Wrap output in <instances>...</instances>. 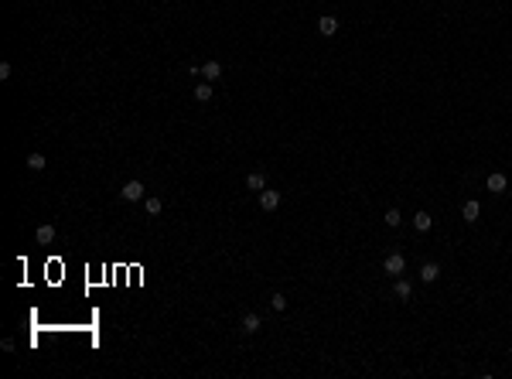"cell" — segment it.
<instances>
[{
    "label": "cell",
    "mask_w": 512,
    "mask_h": 379,
    "mask_svg": "<svg viewBox=\"0 0 512 379\" xmlns=\"http://www.w3.org/2000/svg\"><path fill=\"white\" fill-rule=\"evenodd\" d=\"M120 198H123V202H140V198H144V181H126L123 188H120Z\"/></svg>",
    "instance_id": "cell-1"
},
{
    "label": "cell",
    "mask_w": 512,
    "mask_h": 379,
    "mask_svg": "<svg viewBox=\"0 0 512 379\" xmlns=\"http://www.w3.org/2000/svg\"><path fill=\"white\" fill-rule=\"evenodd\" d=\"M485 188H489L492 195H502V192L509 188V178H505L502 171H495V174H489V181H485Z\"/></svg>",
    "instance_id": "cell-2"
},
{
    "label": "cell",
    "mask_w": 512,
    "mask_h": 379,
    "mask_svg": "<svg viewBox=\"0 0 512 379\" xmlns=\"http://www.w3.org/2000/svg\"><path fill=\"white\" fill-rule=\"evenodd\" d=\"M383 266H386V274L399 277L403 270H407V260H403V253H389V256H386V263H383Z\"/></svg>",
    "instance_id": "cell-3"
},
{
    "label": "cell",
    "mask_w": 512,
    "mask_h": 379,
    "mask_svg": "<svg viewBox=\"0 0 512 379\" xmlns=\"http://www.w3.org/2000/svg\"><path fill=\"white\" fill-rule=\"evenodd\" d=\"M277 205H280V192H270V188H263V192H260V208H263V212H273Z\"/></svg>",
    "instance_id": "cell-4"
},
{
    "label": "cell",
    "mask_w": 512,
    "mask_h": 379,
    "mask_svg": "<svg viewBox=\"0 0 512 379\" xmlns=\"http://www.w3.org/2000/svg\"><path fill=\"white\" fill-rule=\"evenodd\" d=\"M260 314H256V311H250V314H246V318H242V321H239V332H246V335H256V332H260Z\"/></svg>",
    "instance_id": "cell-5"
},
{
    "label": "cell",
    "mask_w": 512,
    "mask_h": 379,
    "mask_svg": "<svg viewBox=\"0 0 512 379\" xmlns=\"http://www.w3.org/2000/svg\"><path fill=\"white\" fill-rule=\"evenodd\" d=\"M318 31H321V35H325V38H331V35H335V31H338V21H335L331 14H325V17H321V21H318Z\"/></svg>",
    "instance_id": "cell-6"
},
{
    "label": "cell",
    "mask_w": 512,
    "mask_h": 379,
    "mask_svg": "<svg viewBox=\"0 0 512 379\" xmlns=\"http://www.w3.org/2000/svg\"><path fill=\"white\" fill-rule=\"evenodd\" d=\"M437 277H441V266H437V263H423L420 266V280H423V284H434Z\"/></svg>",
    "instance_id": "cell-7"
},
{
    "label": "cell",
    "mask_w": 512,
    "mask_h": 379,
    "mask_svg": "<svg viewBox=\"0 0 512 379\" xmlns=\"http://www.w3.org/2000/svg\"><path fill=\"white\" fill-rule=\"evenodd\" d=\"M393 290H396V297H399V301H410V294H413V284H410V280H403V277H396Z\"/></svg>",
    "instance_id": "cell-8"
},
{
    "label": "cell",
    "mask_w": 512,
    "mask_h": 379,
    "mask_svg": "<svg viewBox=\"0 0 512 379\" xmlns=\"http://www.w3.org/2000/svg\"><path fill=\"white\" fill-rule=\"evenodd\" d=\"M430 226H434L430 212H417V215H413V229H417V232H427Z\"/></svg>",
    "instance_id": "cell-9"
},
{
    "label": "cell",
    "mask_w": 512,
    "mask_h": 379,
    "mask_svg": "<svg viewBox=\"0 0 512 379\" xmlns=\"http://www.w3.org/2000/svg\"><path fill=\"white\" fill-rule=\"evenodd\" d=\"M34 239L41 242V246H48V242L55 239V226H38V229H34Z\"/></svg>",
    "instance_id": "cell-10"
},
{
    "label": "cell",
    "mask_w": 512,
    "mask_h": 379,
    "mask_svg": "<svg viewBox=\"0 0 512 379\" xmlns=\"http://www.w3.org/2000/svg\"><path fill=\"white\" fill-rule=\"evenodd\" d=\"M246 188H253V192H263V188H266V178H263L260 171H250V174H246Z\"/></svg>",
    "instance_id": "cell-11"
},
{
    "label": "cell",
    "mask_w": 512,
    "mask_h": 379,
    "mask_svg": "<svg viewBox=\"0 0 512 379\" xmlns=\"http://www.w3.org/2000/svg\"><path fill=\"white\" fill-rule=\"evenodd\" d=\"M461 215H465V222H475V219L481 215V205H478L475 198H471V202H465V208H461Z\"/></svg>",
    "instance_id": "cell-12"
},
{
    "label": "cell",
    "mask_w": 512,
    "mask_h": 379,
    "mask_svg": "<svg viewBox=\"0 0 512 379\" xmlns=\"http://www.w3.org/2000/svg\"><path fill=\"white\" fill-rule=\"evenodd\" d=\"M202 75H205L208 82H215L219 75H222V65H219V62H205V65H202Z\"/></svg>",
    "instance_id": "cell-13"
},
{
    "label": "cell",
    "mask_w": 512,
    "mask_h": 379,
    "mask_svg": "<svg viewBox=\"0 0 512 379\" xmlns=\"http://www.w3.org/2000/svg\"><path fill=\"white\" fill-rule=\"evenodd\" d=\"M144 208H147V215H160V208H164V202H160L157 195H150V198H144Z\"/></svg>",
    "instance_id": "cell-14"
},
{
    "label": "cell",
    "mask_w": 512,
    "mask_h": 379,
    "mask_svg": "<svg viewBox=\"0 0 512 379\" xmlns=\"http://www.w3.org/2000/svg\"><path fill=\"white\" fill-rule=\"evenodd\" d=\"M195 99H198V103H208V99H212V86H208V82H198V86H195Z\"/></svg>",
    "instance_id": "cell-15"
},
{
    "label": "cell",
    "mask_w": 512,
    "mask_h": 379,
    "mask_svg": "<svg viewBox=\"0 0 512 379\" xmlns=\"http://www.w3.org/2000/svg\"><path fill=\"white\" fill-rule=\"evenodd\" d=\"M28 168H31V171H45V168H48V161H45V154H38V150H34L31 157H28Z\"/></svg>",
    "instance_id": "cell-16"
},
{
    "label": "cell",
    "mask_w": 512,
    "mask_h": 379,
    "mask_svg": "<svg viewBox=\"0 0 512 379\" xmlns=\"http://www.w3.org/2000/svg\"><path fill=\"white\" fill-rule=\"evenodd\" d=\"M383 222H386V226H393V229H396V226H399V222H403V215H399V212H396V208H389V212H386V215H383Z\"/></svg>",
    "instance_id": "cell-17"
},
{
    "label": "cell",
    "mask_w": 512,
    "mask_h": 379,
    "mask_svg": "<svg viewBox=\"0 0 512 379\" xmlns=\"http://www.w3.org/2000/svg\"><path fill=\"white\" fill-rule=\"evenodd\" d=\"M270 304H273V311H284V308H287V297H284V294H273Z\"/></svg>",
    "instance_id": "cell-18"
}]
</instances>
